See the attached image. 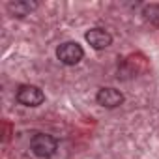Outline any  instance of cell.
<instances>
[{"instance_id":"cell-1","label":"cell","mask_w":159,"mask_h":159,"mask_svg":"<svg viewBox=\"0 0 159 159\" xmlns=\"http://www.w3.org/2000/svg\"><path fill=\"white\" fill-rule=\"evenodd\" d=\"M30 150L34 152V155L41 157V159H49L56 153L58 150V142L54 137L45 135V133H38L30 139Z\"/></svg>"},{"instance_id":"cell-2","label":"cell","mask_w":159,"mask_h":159,"mask_svg":"<svg viewBox=\"0 0 159 159\" xmlns=\"http://www.w3.org/2000/svg\"><path fill=\"white\" fill-rule=\"evenodd\" d=\"M83 56H84V51H83V47L79 45L77 41H66V43H62L56 49V58L62 64H66V66L79 64L83 60Z\"/></svg>"},{"instance_id":"cell-3","label":"cell","mask_w":159,"mask_h":159,"mask_svg":"<svg viewBox=\"0 0 159 159\" xmlns=\"http://www.w3.org/2000/svg\"><path fill=\"white\" fill-rule=\"evenodd\" d=\"M15 99L25 107H38L45 101V94L41 92V88H38L34 84H25L17 90Z\"/></svg>"},{"instance_id":"cell-4","label":"cell","mask_w":159,"mask_h":159,"mask_svg":"<svg viewBox=\"0 0 159 159\" xmlns=\"http://www.w3.org/2000/svg\"><path fill=\"white\" fill-rule=\"evenodd\" d=\"M96 101L105 109H116L124 103V94L116 88H101L96 96Z\"/></svg>"},{"instance_id":"cell-5","label":"cell","mask_w":159,"mask_h":159,"mask_svg":"<svg viewBox=\"0 0 159 159\" xmlns=\"http://www.w3.org/2000/svg\"><path fill=\"white\" fill-rule=\"evenodd\" d=\"M84 39H86L94 49H98V51L107 49V47H111V43H112V36H111L107 30H103V28H92V30H88V32L84 34Z\"/></svg>"},{"instance_id":"cell-6","label":"cell","mask_w":159,"mask_h":159,"mask_svg":"<svg viewBox=\"0 0 159 159\" xmlns=\"http://www.w3.org/2000/svg\"><path fill=\"white\" fill-rule=\"evenodd\" d=\"M38 8V2H30V0H17V2L8 4V11L13 17H26Z\"/></svg>"},{"instance_id":"cell-7","label":"cell","mask_w":159,"mask_h":159,"mask_svg":"<svg viewBox=\"0 0 159 159\" xmlns=\"http://www.w3.org/2000/svg\"><path fill=\"white\" fill-rule=\"evenodd\" d=\"M144 17L152 25H159V6H148L144 10Z\"/></svg>"}]
</instances>
